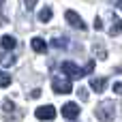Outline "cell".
<instances>
[{
  "label": "cell",
  "mask_w": 122,
  "mask_h": 122,
  "mask_svg": "<svg viewBox=\"0 0 122 122\" xmlns=\"http://www.w3.org/2000/svg\"><path fill=\"white\" fill-rule=\"evenodd\" d=\"M94 54H97V56H99L101 60L105 58V49H103V47H94Z\"/></svg>",
  "instance_id": "obj_17"
},
{
  "label": "cell",
  "mask_w": 122,
  "mask_h": 122,
  "mask_svg": "<svg viewBox=\"0 0 122 122\" xmlns=\"http://www.w3.org/2000/svg\"><path fill=\"white\" fill-rule=\"evenodd\" d=\"M51 88L56 90V94H69V92H73L71 79H69V77H60V75H56V77L51 79Z\"/></svg>",
  "instance_id": "obj_3"
},
{
  "label": "cell",
  "mask_w": 122,
  "mask_h": 122,
  "mask_svg": "<svg viewBox=\"0 0 122 122\" xmlns=\"http://www.w3.org/2000/svg\"><path fill=\"white\" fill-rule=\"evenodd\" d=\"M0 45H2L4 49H13V47L17 45V41H15V36H6V34H4V36L0 39Z\"/></svg>",
  "instance_id": "obj_10"
},
{
  "label": "cell",
  "mask_w": 122,
  "mask_h": 122,
  "mask_svg": "<svg viewBox=\"0 0 122 122\" xmlns=\"http://www.w3.org/2000/svg\"><path fill=\"white\" fill-rule=\"evenodd\" d=\"M6 86H11V77L4 71H0V88H6Z\"/></svg>",
  "instance_id": "obj_13"
},
{
  "label": "cell",
  "mask_w": 122,
  "mask_h": 122,
  "mask_svg": "<svg viewBox=\"0 0 122 122\" xmlns=\"http://www.w3.org/2000/svg\"><path fill=\"white\" fill-rule=\"evenodd\" d=\"M15 64V56L11 54H0V66H13Z\"/></svg>",
  "instance_id": "obj_11"
},
{
  "label": "cell",
  "mask_w": 122,
  "mask_h": 122,
  "mask_svg": "<svg viewBox=\"0 0 122 122\" xmlns=\"http://www.w3.org/2000/svg\"><path fill=\"white\" fill-rule=\"evenodd\" d=\"M90 86H92V90H94V92H103V90H105V86H107V77L92 79V81H90Z\"/></svg>",
  "instance_id": "obj_8"
},
{
  "label": "cell",
  "mask_w": 122,
  "mask_h": 122,
  "mask_svg": "<svg viewBox=\"0 0 122 122\" xmlns=\"http://www.w3.org/2000/svg\"><path fill=\"white\" fill-rule=\"evenodd\" d=\"M2 109H4V114H11V112H15V105H13V101L4 99V103H2Z\"/></svg>",
  "instance_id": "obj_14"
},
{
  "label": "cell",
  "mask_w": 122,
  "mask_h": 122,
  "mask_svg": "<svg viewBox=\"0 0 122 122\" xmlns=\"http://www.w3.org/2000/svg\"><path fill=\"white\" fill-rule=\"evenodd\" d=\"M94 30H103V21H101V17L94 19Z\"/></svg>",
  "instance_id": "obj_19"
},
{
  "label": "cell",
  "mask_w": 122,
  "mask_h": 122,
  "mask_svg": "<svg viewBox=\"0 0 122 122\" xmlns=\"http://www.w3.org/2000/svg\"><path fill=\"white\" fill-rule=\"evenodd\" d=\"M109 19H112V24H114V26H112V30H109V34H118V32H122V21L114 15V13L109 15Z\"/></svg>",
  "instance_id": "obj_9"
},
{
  "label": "cell",
  "mask_w": 122,
  "mask_h": 122,
  "mask_svg": "<svg viewBox=\"0 0 122 122\" xmlns=\"http://www.w3.org/2000/svg\"><path fill=\"white\" fill-rule=\"evenodd\" d=\"M116 2H120V4H122V0H116Z\"/></svg>",
  "instance_id": "obj_21"
},
{
  "label": "cell",
  "mask_w": 122,
  "mask_h": 122,
  "mask_svg": "<svg viewBox=\"0 0 122 122\" xmlns=\"http://www.w3.org/2000/svg\"><path fill=\"white\" fill-rule=\"evenodd\" d=\"M54 45H56V47H64V45H66V39H60V41L56 39V41H54Z\"/></svg>",
  "instance_id": "obj_20"
},
{
  "label": "cell",
  "mask_w": 122,
  "mask_h": 122,
  "mask_svg": "<svg viewBox=\"0 0 122 122\" xmlns=\"http://www.w3.org/2000/svg\"><path fill=\"white\" fill-rule=\"evenodd\" d=\"M64 17H66V21L73 26V28H77V30H86V24H84V19L75 13V11H66L64 13Z\"/></svg>",
  "instance_id": "obj_5"
},
{
  "label": "cell",
  "mask_w": 122,
  "mask_h": 122,
  "mask_svg": "<svg viewBox=\"0 0 122 122\" xmlns=\"http://www.w3.org/2000/svg\"><path fill=\"white\" fill-rule=\"evenodd\" d=\"M60 71H62L69 79H81V77H86V75H90V73L94 71V62L90 60L84 69H79V66L73 64V62H62V64H60Z\"/></svg>",
  "instance_id": "obj_1"
},
{
  "label": "cell",
  "mask_w": 122,
  "mask_h": 122,
  "mask_svg": "<svg viewBox=\"0 0 122 122\" xmlns=\"http://www.w3.org/2000/svg\"><path fill=\"white\" fill-rule=\"evenodd\" d=\"M94 114H97V118L101 122H114V118H116V105L112 101H103V103L97 105Z\"/></svg>",
  "instance_id": "obj_2"
},
{
  "label": "cell",
  "mask_w": 122,
  "mask_h": 122,
  "mask_svg": "<svg viewBox=\"0 0 122 122\" xmlns=\"http://www.w3.org/2000/svg\"><path fill=\"white\" fill-rule=\"evenodd\" d=\"M34 116H36L39 120H54V118H56V107H54V105H43V107H39V109L34 112Z\"/></svg>",
  "instance_id": "obj_4"
},
{
  "label": "cell",
  "mask_w": 122,
  "mask_h": 122,
  "mask_svg": "<svg viewBox=\"0 0 122 122\" xmlns=\"http://www.w3.org/2000/svg\"><path fill=\"white\" fill-rule=\"evenodd\" d=\"M24 4H26V9H28V11H32V9L36 6V0H24Z\"/></svg>",
  "instance_id": "obj_16"
},
{
  "label": "cell",
  "mask_w": 122,
  "mask_h": 122,
  "mask_svg": "<svg viewBox=\"0 0 122 122\" xmlns=\"http://www.w3.org/2000/svg\"><path fill=\"white\" fill-rule=\"evenodd\" d=\"M32 49H34L36 54H45V51H47V43H45L41 36H34V39H32Z\"/></svg>",
  "instance_id": "obj_7"
},
{
  "label": "cell",
  "mask_w": 122,
  "mask_h": 122,
  "mask_svg": "<svg viewBox=\"0 0 122 122\" xmlns=\"http://www.w3.org/2000/svg\"><path fill=\"white\" fill-rule=\"evenodd\" d=\"M114 92L116 94H122V81H116L114 84Z\"/></svg>",
  "instance_id": "obj_18"
},
{
  "label": "cell",
  "mask_w": 122,
  "mask_h": 122,
  "mask_svg": "<svg viewBox=\"0 0 122 122\" xmlns=\"http://www.w3.org/2000/svg\"><path fill=\"white\" fill-rule=\"evenodd\" d=\"M77 94H79V99H81V101H86V99H88V90H86V88H79V90H77Z\"/></svg>",
  "instance_id": "obj_15"
},
{
  "label": "cell",
  "mask_w": 122,
  "mask_h": 122,
  "mask_svg": "<svg viewBox=\"0 0 122 122\" xmlns=\"http://www.w3.org/2000/svg\"><path fill=\"white\" fill-rule=\"evenodd\" d=\"M62 116H64L66 120H75V118L79 116V105H77V103H64V105H62Z\"/></svg>",
  "instance_id": "obj_6"
},
{
  "label": "cell",
  "mask_w": 122,
  "mask_h": 122,
  "mask_svg": "<svg viewBox=\"0 0 122 122\" xmlns=\"http://www.w3.org/2000/svg\"><path fill=\"white\" fill-rule=\"evenodd\" d=\"M39 19H41V21H49V19H51V9H49V6H45V9L39 13Z\"/></svg>",
  "instance_id": "obj_12"
}]
</instances>
